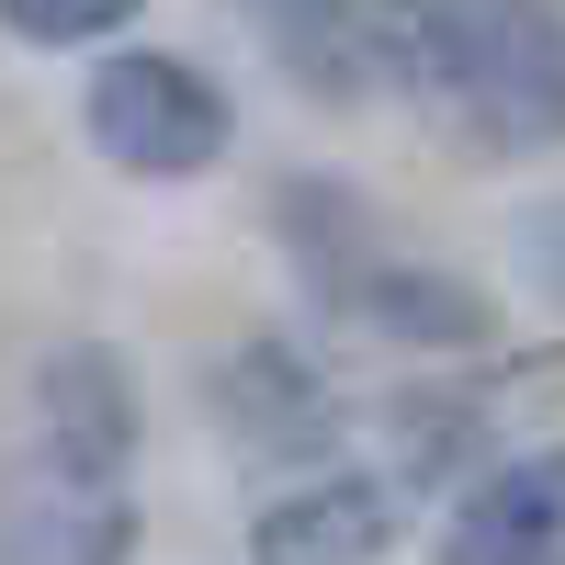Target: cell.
Listing matches in <instances>:
<instances>
[{
	"label": "cell",
	"mask_w": 565,
	"mask_h": 565,
	"mask_svg": "<svg viewBox=\"0 0 565 565\" xmlns=\"http://www.w3.org/2000/svg\"><path fill=\"white\" fill-rule=\"evenodd\" d=\"M441 565H565V452L498 463L441 521Z\"/></svg>",
	"instance_id": "4"
},
{
	"label": "cell",
	"mask_w": 565,
	"mask_h": 565,
	"mask_svg": "<svg viewBox=\"0 0 565 565\" xmlns=\"http://www.w3.org/2000/svg\"><path fill=\"white\" fill-rule=\"evenodd\" d=\"M385 543H396V521L373 487H295V498L260 509L249 565H373Z\"/></svg>",
	"instance_id": "5"
},
{
	"label": "cell",
	"mask_w": 565,
	"mask_h": 565,
	"mask_svg": "<svg viewBox=\"0 0 565 565\" xmlns=\"http://www.w3.org/2000/svg\"><path fill=\"white\" fill-rule=\"evenodd\" d=\"M0 23H12L23 45H90V34L136 23V0H0Z\"/></svg>",
	"instance_id": "6"
},
{
	"label": "cell",
	"mask_w": 565,
	"mask_h": 565,
	"mask_svg": "<svg viewBox=\"0 0 565 565\" xmlns=\"http://www.w3.org/2000/svg\"><path fill=\"white\" fill-rule=\"evenodd\" d=\"M509 249H521V282L543 306H565V193H543V204H521V226H509Z\"/></svg>",
	"instance_id": "7"
},
{
	"label": "cell",
	"mask_w": 565,
	"mask_h": 565,
	"mask_svg": "<svg viewBox=\"0 0 565 565\" xmlns=\"http://www.w3.org/2000/svg\"><path fill=\"white\" fill-rule=\"evenodd\" d=\"M125 543H136V521H125L114 463L34 452L0 498V565H125Z\"/></svg>",
	"instance_id": "3"
},
{
	"label": "cell",
	"mask_w": 565,
	"mask_h": 565,
	"mask_svg": "<svg viewBox=\"0 0 565 565\" xmlns=\"http://www.w3.org/2000/svg\"><path fill=\"white\" fill-rule=\"evenodd\" d=\"M407 23L476 136H498V148H554L565 136V23L543 0H418Z\"/></svg>",
	"instance_id": "1"
},
{
	"label": "cell",
	"mask_w": 565,
	"mask_h": 565,
	"mask_svg": "<svg viewBox=\"0 0 565 565\" xmlns=\"http://www.w3.org/2000/svg\"><path fill=\"white\" fill-rule=\"evenodd\" d=\"M90 148L136 181H204L226 159V90L193 68V57H159L136 45L90 79Z\"/></svg>",
	"instance_id": "2"
}]
</instances>
